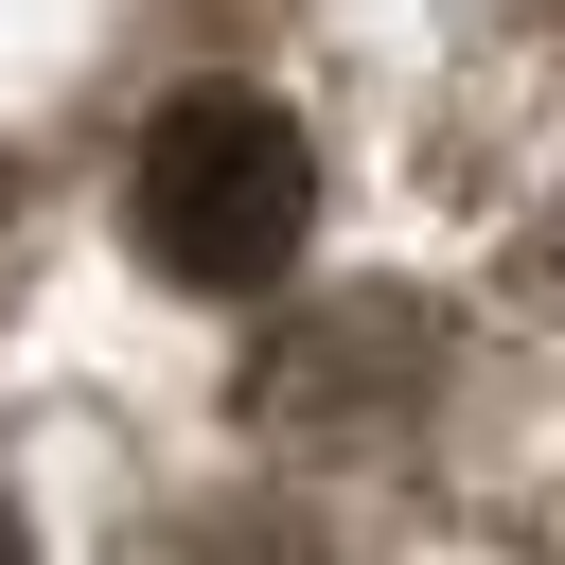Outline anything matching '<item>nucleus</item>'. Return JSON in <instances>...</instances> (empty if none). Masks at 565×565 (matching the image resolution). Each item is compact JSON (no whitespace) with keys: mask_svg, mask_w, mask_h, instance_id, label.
Masks as SVG:
<instances>
[{"mask_svg":"<svg viewBox=\"0 0 565 565\" xmlns=\"http://www.w3.org/2000/svg\"><path fill=\"white\" fill-rule=\"evenodd\" d=\"M124 230H141L159 282L265 300V282L300 265V230H318V159H300V124H282L265 88H177V106L141 124V159H124Z\"/></svg>","mask_w":565,"mask_h":565,"instance_id":"1","label":"nucleus"},{"mask_svg":"<svg viewBox=\"0 0 565 565\" xmlns=\"http://www.w3.org/2000/svg\"><path fill=\"white\" fill-rule=\"evenodd\" d=\"M0 565H35V547H18V494H0Z\"/></svg>","mask_w":565,"mask_h":565,"instance_id":"2","label":"nucleus"}]
</instances>
